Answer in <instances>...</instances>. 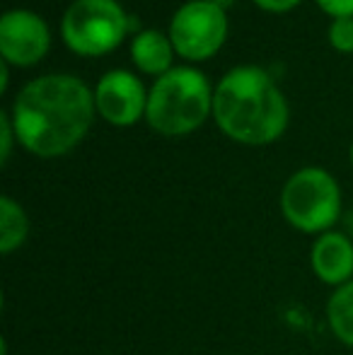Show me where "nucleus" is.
<instances>
[{
	"mask_svg": "<svg viewBox=\"0 0 353 355\" xmlns=\"http://www.w3.org/2000/svg\"><path fill=\"white\" fill-rule=\"evenodd\" d=\"M94 94L73 75H44L22 87L12 104L15 138L32 155L61 157L85 138Z\"/></svg>",
	"mask_w": 353,
	"mask_h": 355,
	"instance_id": "1",
	"label": "nucleus"
},
{
	"mask_svg": "<svg viewBox=\"0 0 353 355\" xmlns=\"http://www.w3.org/2000/svg\"><path fill=\"white\" fill-rule=\"evenodd\" d=\"M213 116L232 141L266 145L286 131L288 104L264 68L237 66L213 92Z\"/></svg>",
	"mask_w": 353,
	"mask_h": 355,
	"instance_id": "2",
	"label": "nucleus"
},
{
	"mask_svg": "<svg viewBox=\"0 0 353 355\" xmlns=\"http://www.w3.org/2000/svg\"><path fill=\"white\" fill-rule=\"evenodd\" d=\"M211 109L213 94L206 75L193 68H172L153 85L146 119L162 136H187L206 121Z\"/></svg>",
	"mask_w": 353,
	"mask_h": 355,
	"instance_id": "3",
	"label": "nucleus"
},
{
	"mask_svg": "<svg viewBox=\"0 0 353 355\" xmlns=\"http://www.w3.org/2000/svg\"><path fill=\"white\" fill-rule=\"evenodd\" d=\"M281 215L302 234L329 232L341 218V189L322 167H302L281 189Z\"/></svg>",
	"mask_w": 353,
	"mask_h": 355,
	"instance_id": "4",
	"label": "nucleus"
},
{
	"mask_svg": "<svg viewBox=\"0 0 353 355\" xmlns=\"http://www.w3.org/2000/svg\"><path fill=\"white\" fill-rule=\"evenodd\" d=\"M128 22L117 0H76L63 15V42L80 56H104L123 42Z\"/></svg>",
	"mask_w": 353,
	"mask_h": 355,
	"instance_id": "5",
	"label": "nucleus"
},
{
	"mask_svg": "<svg viewBox=\"0 0 353 355\" xmlns=\"http://www.w3.org/2000/svg\"><path fill=\"white\" fill-rule=\"evenodd\" d=\"M227 34L225 10L213 0H191L182 5L170 22V39L179 56L206 61L223 46Z\"/></svg>",
	"mask_w": 353,
	"mask_h": 355,
	"instance_id": "6",
	"label": "nucleus"
},
{
	"mask_svg": "<svg viewBox=\"0 0 353 355\" xmlns=\"http://www.w3.org/2000/svg\"><path fill=\"white\" fill-rule=\"evenodd\" d=\"M49 27L32 10H8L0 19V53L5 63L32 66L49 51Z\"/></svg>",
	"mask_w": 353,
	"mask_h": 355,
	"instance_id": "7",
	"label": "nucleus"
},
{
	"mask_svg": "<svg viewBox=\"0 0 353 355\" xmlns=\"http://www.w3.org/2000/svg\"><path fill=\"white\" fill-rule=\"evenodd\" d=\"M97 112L114 126H131L146 114L148 97L143 83L128 71H109L99 78L94 92Z\"/></svg>",
	"mask_w": 353,
	"mask_h": 355,
	"instance_id": "8",
	"label": "nucleus"
},
{
	"mask_svg": "<svg viewBox=\"0 0 353 355\" xmlns=\"http://www.w3.org/2000/svg\"><path fill=\"white\" fill-rule=\"evenodd\" d=\"M310 268L317 281L341 288L353 281V242L344 232H329L315 237L310 247Z\"/></svg>",
	"mask_w": 353,
	"mask_h": 355,
	"instance_id": "9",
	"label": "nucleus"
},
{
	"mask_svg": "<svg viewBox=\"0 0 353 355\" xmlns=\"http://www.w3.org/2000/svg\"><path fill=\"white\" fill-rule=\"evenodd\" d=\"M172 39L165 37L157 29H143L131 44V58L143 73L148 75H165L172 71Z\"/></svg>",
	"mask_w": 353,
	"mask_h": 355,
	"instance_id": "10",
	"label": "nucleus"
},
{
	"mask_svg": "<svg viewBox=\"0 0 353 355\" xmlns=\"http://www.w3.org/2000/svg\"><path fill=\"white\" fill-rule=\"evenodd\" d=\"M29 237V218L15 198L0 196V254L10 257Z\"/></svg>",
	"mask_w": 353,
	"mask_h": 355,
	"instance_id": "11",
	"label": "nucleus"
},
{
	"mask_svg": "<svg viewBox=\"0 0 353 355\" xmlns=\"http://www.w3.org/2000/svg\"><path fill=\"white\" fill-rule=\"evenodd\" d=\"M327 322L344 346L353 348V281L336 288L327 300Z\"/></svg>",
	"mask_w": 353,
	"mask_h": 355,
	"instance_id": "12",
	"label": "nucleus"
},
{
	"mask_svg": "<svg viewBox=\"0 0 353 355\" xmlns=\"http://www.w3.org/2000/svg\"><path fill=\"white\" fill-rule=\"evenodd\" d=\"M329 42L336 51L353 53V17H336L329 24Z\"/></svg>",
	"mask_w": 353,
	"mask_h": 355,
	"instance_id": "13",
	"label": "nucleus"
},
{
	"mask_svg": "<svg viewBox=\"0 0 353 355\" xmlns=\"http://www.w3.org/2000/svg\"><path fill=\"white\" fill-rule=\"evenodd\" d=\"M12 136H15V128H12V119H10L8 112L0 114V162H8L10 159V153H12Z\"/></svg>",
	"mask_w": 353,
	"mask_h": 355,
	"instance_id": "14",
	"label": "nucleus"
},
{
	"mask_svg": "<svg viewBox=\"0 0 353 355\" xmlns=\"http://www.w3.org/2000/svg\"><path fill=\"white\" fill-rule=\"evenodd\" d=\"M322 10L332 17H353V0H317Z\"/></svg>",
	"mask_w": 353,
	"mask_h": 355,
	"instance_id": "15",
	"label": "nucleus"
},
{
	"mask_svg": "<svg viewBox=\"0 0 353 355\" xmlns=\"http://www.w3.org/2000/svg\"><path fill=\"white\" fill-rule=\"evenodd\" d=\"M259 8L268 10V12H286V10L295 8L300 0H255Z\"/></svg>",
	"mask_w": 353,
	"mask_h": 355,
	"instance_id": "16",
	"label": "nucleus"
},
{
	"mask_svg": "<svg viewBox=\"0 0 353 355\" xmlns=\"http://www.w3.org/2000/svg\"><path fill=\"white\" fill-rule=\"evenodd\" d=\"M349 157H351V167H353V143H351V150H349Z\"/></svg>",
	"mask_w": 353,
	"mask_h": 355,
	"instance_id": "17",
	"label": "nucleus"
}]
</instances>
